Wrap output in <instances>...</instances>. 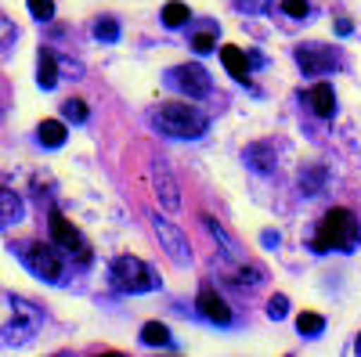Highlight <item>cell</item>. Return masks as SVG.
<instances>
[{"label":"cell","mask_w":361,"mask_h":357,"mask_svg":"<svg viewBox=\"0 0 361 357\" xmlns=\"http://www.w3.org/2000/svg\"><path fill=\"white\" fill-rule=\"evenodd\" d=\"M37 83L44 87V91H51V87L58 83V58L51 47H40L37 54Z\"/></svg>","instance_id":"16"},{"label":"cell","mask_w":361,"mask_h":357,"mask_svg":"<svg viewBox=\"0 0 361 357\" xmlns=\"http://www.w3.org/2000/svg\"><path fill=\"white\" fill-rule=\"evenodd\" d=\"M62 115H66V123H87V105L80 101V98H69L66 105H62Z\"/></svg>","instance_id":"25"},{"label":"cell","mask_w":361,"mask_h":357,"mask_svg":"<svg viewBox=\"0 0 361 357\" xmlns=\"http://www.w3.org/2000/svg\"><path fill=\"white\" fill-rule=\"evenodd\" d=\"M243 159L257 173H275V166H279L275 163V144H267V141H253L246 152H243Z\"/></svg>","instance_id":"13"},{"label":"cell","mask_w":361,"mask_h":357,"mask_svg":"<svg viewBox=\"0 0 361 357\" xmlns=\"http://www.w3.org/2000/svg\"><path fill=\"white\" fill-rule=\"evenodd\" d=\"M271 4H275V0H235V8L246 11V15H267Z\"/></svg>","instance_id":"27"},{"label":"cell","mask_w":361,"mask_h":357,"mask_svg":"<svg viewBox=\"0 0 361 357\" xmlns=\"http://www.w3.org/2000/svg\"><path fill=\"white\" fill-rule=\"evenodd\" d=\"M304 105L318 115V119H333L336 115V91L329 83H314L311 91L304 94Z\"/></svg>","instance_id":"12"},{"label":"cell","mask_w":361,"mask_h":357,"mask_svg":"<svg viewBox=\"0 0 361 357\" xmlns=\"http://www.w3.org/2000/svg\"><path fill=\"white\" fill-rule=\"evenodd\" d=\"M202 227L209 231V238H214V242L221 246V253H224V260H231V263H243L246 256H243V249H238V242H235V238L214 220V217H202Z\"/></svg>","instance_id":"15"},{"label":"cell","mask_w":361,"mask_h":357,"mask_svg":"<svg viewBox=\"0 0 361 357\" xmlns=\"http://www.w3.org/2000/svg\"><path fill=\"white\" fill-rule=\"evenodd\" d=\"M293 58H296V65L304 69V76H329V73H336V69L343 65L340 51L322 47V44H304V47H296Z\"/></svg>","instance_id":"6"},{"label":"cell","mask_w":361,"mask_h":357,"mask_svg":"<svg viewBox=\"0 0 361 357\" xmlns=\"http://www.w3.org/2000/svg\"><path fill=\"white\" fill-rule=\"evenodd\" d=\"M141 343H148V346H170V329L159 325V321H148L141 329Z\"/></svg>","instance_id":"21"},{"label":"cell","mask_w":361,"mask_h":357,"mask_svg":"<svg viewBox=\"0 0 361 357\" xmlns=\"http://www.w3.org/2000/svg\"><path fill=\"white\" fill-rule=\"evenodd\" d=\"M361 246V224L347 206H333L311 234V253H354Z\"/></svg>","instance_id":"1"},{"label":"cell","mask_w":361,"mask_h":357,"mask_svg":"<svg viewBox=\"0 0 361 357\" xmlns=\"http://www.w3.org/2000/svg\"><path fill=\"white\" fill-rule=\"evenodd\" d=\"M289 314V300H286V296H271V303H267V318L271 321H282Z\"/></svg>","instance_id":"29"},{"label":"cell","mask_w":361,"mask_h":357,"mask_svg":"<svg viewBox=\"0 0 361 357\" xmlns=\"http://www.w3.org/2000/svg\"><path fill=\"white\" fill-rule=\"evenodd\" d=\"M336 29H340V33H343V37H347V33H350V29H354V25H350V22H347V18H340V22H336Z\"/></svg>","instance_id":"32"},{"label":"cell","mask_w":361,"mask_h":357,"mask_svg":"<svg viewBox=\"0 0 361 357\" xmlns=\"http://www.w3.org/2000/svg\"><path fill=\"white\" fill-rule=\"evenodd\" d=\"M11 307H15V318H11V325H4V329H0V336H4L8 343H25L29 336L40 329L44 314L37 311V303L22 300V296H11Z\"/></svg>","instance_id":"7"},{"label":"cell","mask_w":361,"mask_h":357,"mask_svg":"<svg viewBox=\"0 0 361 357\" xmlns=\"http://www.w3.org/2000/svg\"><path fill=\"white\" fill-rule=\"evenodd\" d=\"M282 11L293 15V18H304L311 11V4H307V0H282Z\"/></svg>","instance_id":"30"},{"label":"cell","mask_w":361,"mask_h":357,"mask_svg":"<svg viewBox=\"0 0 361 357\" xmlns=\"http://www.w3.org/2000/svg\"><path fill=\"white\" fill-rule=\"evenodd\" d=\"M221 62H224V69H228L235 80H246L250 69H253L250 54H246V51H238V47H221Z\"/></svg>","instance_id":"17"},{"label":"cell","mask_w":361,"mask_h":357,"mask_svg":"<svg viewBox=\"0 0 361 357\" xmlns=\"http://www.w3.org/2000/svg\"><path fill=\"white\" fill-rule=\"evenodd\" d=\"M354 350H357V353H361V336H357V343H354Z\"/></svg>","instance_id":"33"},{"label":"cell","mask_w":361,"mask_h":357,"mask_svg":"<svg viewBox=\"0 0 361 357\" xmlns=\"http://www.w3.org/2000/svg\"><path fill=\"white\" fill-rule=\"evenodd\" d=\"M25 4H29V11H33V18H40V22L54 18V0H25Z\"/></svg>","instance_id":"26"},{"label":"cell","mask_w":361,"mask_h":357,"mask_svg":"<svg viewBox=\"0 0 361 357\" xmlns=\"http://www.w3.org/2000/svg\"><path fill=\"white\" fill-rule=\"evenodd\" d=\"M192 51H195V54L217 51V37H214V33H195V37H192Z\"/></svg>","instance_id":"28"},{"label":"cell","mask_w":361,"mask_h":357,"mask_svg":"<svg viewBox=\"0 0 361 357\" xmlns=\"http://www.w3.org/2000/svg\"><path fill=\"white\" fill-rule=\"evenodd\" d=\"M109 278L119 292H127V296H141V292L159 289V275L141 256H116L112 267H109Z\"/></svg>","instance_id":"4"},{"label":"cell","mask_w":361,"mask_h":357,"mask_svg":"<svg viewBox=\"0 0 361 357\" xmlns=\"http://www.w3.org/2000/svg\"><path fill=\"white\" fill-rule=\"evenodd\" d=\"M166 83L173 87V91L188 94V98H206L209 91H214V83H209V73L202 65H173L166 73Z\"/></svg>","instance_id":"8"},{"label":"cell","mask_w":361,"mask_h":357,"mask_svg":"<svg viewBox=\"0 0 361 357\" xmlns=\"http://www.w3.org/2000/svg\"><path fill=\"white\" fill-rule=\"evenodd\" d=\"M22 217H25V202H22V195L0 184V231H8V227L18 224Z\"/></svg>","instance_id":"14"},{"label":"cell","mask_w":361,"mask_h":357,"mask_svg":"<svg viewBox=\"0 0 361 357\" xmlns=\"http://www.w3.org/2000/svg\"><path fill=\"white\" fill-rule=\"evenodd\" d=\"M47 224H51V242L62 249L69 260H76L80 267H87L90 260H94V253H90V242L62 217V210H51V213H47Z\"/></svg>","instance_id":"5"},{"label":"cell","mask_w":361,"mask_h":357,"mask_svg":"<svg viewBox=\"0 0 361 357\" xmlns=\"http://www.w3.org/2000/svg\"><path fill=\"white\" fill-rule=\"evenodd\" d=\"M325 166H307V170H300V192L304 195H318L322 184H325Z\"/></svg>","instance_id":"19"},{"label":"cell","mask_w":361,"mask_h":357,"mask_svg":"<svg viewBox=\"0 0 361 357\" xmlns=\"http://www.w3.org/2000/svg\"><path fill=\"white\" fill-rule=\"evenodd\" d=\"M152 231L159 234V246L166 249V256H170L177 267H188V263H192V246H188L185 231H180L177 224H170V220H163V217H152Z\"/></svg>","instance_id":"9"},{"label":"cell","mask_w":361,"mask_h":357,"mask_svg":"<svg viewBox=\"0 0 361 357\" xmlns=\"http://www.w3.org/2000/svg\"><path fill=\"white\" fill-rule=\"evenodd\" d=\"M152 188H156V199L163 210L177 213L180 210V192H177V181H173V173L163 159H152Z\"/></svg>","instance_id":"10"},{"label":"cell","mask_w":361,"mask_h":357,"mask_svg":"<svg viewBox=\"0 0 361 357\" xmlns=\"http://www.w3.org/2000/svg\"><path fill=\"white\" fill-rule=\"evenodd\" d=\"M296 329H300V336L314 339V336H322V329H325V318H322V314H311V311H304V314L296 318Z\"/></svg>","instance_id":"22"},{"label":"cell","mask_w":361,"mask_h":357,"mask_svg":"<svg viewBox=\"0 0 361 357\" xmlns=\"http://www.w3.org/2000/svg\"><path fill=\"white\" fill-rule=\"evenodd\" d=\"M94 40L116 44V40H119V22H116V18H98V22H94Z\"/></svg>","instance_id":"24"},{"label":"cell","mask_w":361,"mask_h":357,"mask_svg":"<svg viewBox=\"0 0 361 357\" xmlns=\"http://www.w3.org/2000/svg\"><path fill=\"white\" fill-rule=\"evenodd\" d=\"M37 141L44 148H62L66 144V123L62 119H44L40 130H37Z\"/></svg>","instance_id":"18"},{"label":"cell","mask_w":361,"mask_h":357,"mask_svg":"<svg viewBox=\"0 0 361 357\" xmlns=\"http://www.w3.org/2000/svg\"><path fill=\"white\" fill-rule=\"evenodd\" d=\"M11 44H15V25H11L4 15H0V51L11 47Z\"/></svg>","instance_id":"31"},{"label":"cell","mask_w":361,"mask_h":357,"mask_svg":"<svg viewBox=\"0 0 361 357\" xmlns=\"http://www.w3.org/2000/svg\"><path fill=\"white\" fill-rule=\"evenodd\" d=\"M11 249H15V256H18L40 282H47V285H62V282H66V253L58 249L54 242H37V238H25V242H15Z\"/></svg>","instance_id":"2"},{"label":"cell","mask_w":361,"mask_h":357,"mask_svg":"<svg viewBox=\"0 0 361 357\" xmlns=\"http://www.w3.org/2000/svg\"><path fill=\"white\" fill-rule=\"evenodd\" d=\"M228 282H231V285H260V282H264V271H260L257 263H246V260H243Z\"/></svg>","instance_id":"20"},{"label":"cell","mask_w":361,"mask_h":357,"mask_svg":"<svg viewBox=\"0 0 361 357\" xmlns=\"http://www.w3.org/2000/svg\"><path fill=\"white\" fill-rule=\"evenodd\" d=\"M195 311H199V318H206L209 325H231V307L217 296V289L214 285H202L199 289V296H195Z\"/></svg>","instance_id":"11"},{"label":"cell","mask_w":361,"mask_h":357,"mask_svg":"<svg viewBox=\"0 0 361 357\" xmlns=\"http://www.w3.org/2000/svg\"><path fill=\"white\" fill-rule=\"evenodd\" d=\"M192 18V11H188V4H180V0H170V4L163 8V22L170 25V29H180Z\"/></svg>","instance_id":"23"},{"label":"cell","mask_w":361,"mask_h":357,"mask_svg":"<svg viewBox=\"0 0 361 357\" xmlns=\"http://www.w3.org/2000/svg\"><path fill=\"white\" fill-rule=\"evenodd\" d=\"M152 123H156L159 134H166V137H173V141H199V137L209 130L206 112H199L195 105H185V101L163 105V108L152 115Z\"/></svg>","instance_id":"3"}]
</instances>
